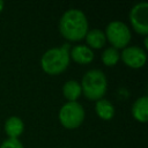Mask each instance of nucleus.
<instances>
[{"label":"nucleus","instance_id":"ddd939ff","mask_svg":"<svg viewBox=\"0 0 148 148\" xmlns=\"http://www.w3.org/2000/svg\"><path fill=\"white\" fill-rule=\"evenodd\" d=\"M95 110H96V113L98 114V117L104 120H109L114 116L113 105L108 99H104V98H101L96 102Z\"/></svg>","mask_w":148,"mask_h":148},{"label":"nucleus","instance_id":"9b49d317","mask_svg":"<svg viewBox=\"0 0 148 148\" xmlns=\"http://www.w3.org/2000/svg\"><path fill=\"white\" fill-rule=\"evenodd\" d=\"M84 37H86L87 44L89 45L88 47H92V49H101L102 46H104L106 40L104 32L99 29H91L87 31Z\"/></svg>","mask_w":148,"mask_h":148},{"label":"nucleus","instance_id":"f03ea898","mask_svg":"<svg viewBox=\"0 0 148 148\" xmlns=\"http://www.w3.org/2000/svg\"><path fill=\"white\" fill-rule=\"evenodd\" d=\"M69 44H64L61 47L47 50L40 59L42 68L50 75L62 73L69 65Z\"/></svg>","mask_w":148,"mask_h":148},{"label":"nucleus","instance_id":"dca6fc26","mask_svg":"<svg viewBox=\"0 0 148 148\" xmlns=\"http://www.w3.org/2000/svg\"><path fill=\"white\" fill-rule=\"evenodd\" d=\"M3 5H5V3H3V1H2V0H0V12L3 9Z\"/></svg>","mask_w":148,"mask_h":148},{"label":"nucleus","instance_id":"6e6552de","mask_svg":"<svg viewBox=\"0 0 148 148\" xmlns=\"http://www.w3.org/2000/svg\"><path fill=\"white\" fill-rule=\"evenodd\" d=\"M69 58L77 64H89L94 59V52L86 45H76L71 50Z\"/></svg>","mask_w":148,"mask_h":148},{"label":"nucleus","instance_id":"0eeeda50","mask_svg":"<svg viewBox=\"0 0 148 148\" xmlns=\"http://www.w3.org/2000/svg\"><path fill=\"white\" fill-rule=\"evenodd\" d=\"M121 59L127 66L140 68L146 64L147 54L145 50L139 46H126L121 52Z\"/></svg>","mask_w":148,"mask_h":148},{"label":"nucleus","instance_id":"2eb2a0df","mask_svg":"<svg viewBox=\"0 0 148 148\" xmlns=\"http://www.w3.org/2000/svg\"><path fill=\"white\" fill-rule=\"evenodd\" d=\"M0 148H23V145L21 143V141L18 139L8 138L1 143Z\"/></svg>","mask_w":148,"mask_h":148},{"label":"nucleus","instance_id":"39448f33","mask_svg":"<svg viewBox=\"0 0 148 148\" xmlns=\"http://www.w3.org/2000/svg\"><path fill=\"white\" fill-rule=\"evenodd\" d=\"M84 119V110L77 102L65 103L59 111V120L66 128L79 127Z\"/></svg>","mask_w":148,"mask_h":148},{"label":"nucleus","instance_id":"7ed1b4c3","mask_svg":"<svg viewBox=\"0 0 148 148\" xmlns=\"http://www.w3.org/2000/svg\"><path fill=\"white\" fill-rule=\"evenodd\" d=\"M81 88L84 96L89 99H101L108 88V81L105 74L101 69H90L82 76Z\"/></svg>","mask_w":148,"mask_h":148},{"label":"nucleus","instance_id":"1a4fd4ad","mask_svg":"<svg viewBox=\"0 0 148 148\" xmlns=\"http://www.w3.org/2000/svg\"><path fill=\"white\" fill-rule=\"evenodd\" d=\"M132 114L140 123H146L147 121V119H148V97L147 96L139 97L133 103Z\"/></svg>","mask_w":148,"mask_h":148},{"label":"nucleus","instance_id":"9d476101","mask_svg":"<svg viewBox=\"0 0 148 148\" xmlns=\"http://www.w3.org/2000/svg\"><path fill=\"white\" fill-rule=\"evenodd\" d=\"M23 130H24V124L22 119L18 117L15 116L9 117L5 123V132L8 135V138L17 139V136L23 133Z\"/></svg>","mask_w":148,"mask_h":148},{"label":"nucleus","instance_id":"f8f14e48","mask_svg":"<svg viewBox=\"0 0 148 148\" xmlns=\"http://www.w3.org/2000/svg\"><path fill=\"white\" fill-rule=\"evenodd\" d=\"M62 94L69 102H75L82 94L81 84L75 80H69L64 84Z\"/></svg>","mask_w":148,"mask_h":148},{"label":"nucleus","instance_id":"4468645a","mask_svg":"<svg viewBox=\"0 0 148 148\" xmlns=\"http://www.w3.org/2000/svg\"><path fill=\"white\" fill-rule=\"evenodd\" d=\"M119 58H120V54L118 50L112 46L105 49L102 53V61L106 66H114L119 61Z\"/></svg>","mask_w":148,"mask_h":148},{"label":"nucleus","instance_id":"20e7f679","mask_svg":"<svg viewBox=\"0 0 148 148\" xmlns=\"http://www.w3.org/2000/svg\"><path fill=\"white\" fill-rule=\"evenodd\" d=\"M105 38L114 49H125L131 40L130 28L120 21H112L106 25Z\"/></svg>","mask_w":148,"mask_h":148},{"label":"nucleus","instance_id":"423d86ee","mask_svg":"<svg viewBox=\"0 0 148 148\" xmlns=\"http://www.w3.org/2000/svg\"><path fill=\"white\" fill-rule=\"evenodd\" d=\"M130 20L134 30L141 35L148 34V3L146 1L134 5L130 12Z\"/></svg>","mask_w":148,"mask_h":148},{"label":"nucleus","instance_id":"f257e3e1","mask_svg":"<svg viewBox=\"0 0 148 148\" xmlns=\"http://www.w3.org/2000/svg\"><path fill=\"white\" fill-rule=\"evenodd\" d=\"M60 34L68 40H80L88 31V21L80 9H68L65 12L59 22Z\"/></svg>","mask_w":148,"mask_h":148}]
</instances>
